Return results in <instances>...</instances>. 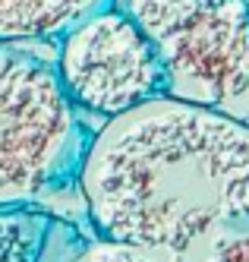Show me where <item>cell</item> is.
<instances>
[{"label": "cell", "instance_id": "obj_2", "mask_svg": "<svg viewBox=\"0 0 249 262\" xmlns=\"http://www.w3.org/2000/svg\"><path fill=\"white\" fill-rule=\"evenodd\" d=\"M155 48L164 95L249 123V0H114Z\"/></svg>", "mask_w": 249, "mask_h": 262}, {"label": "cell", "instance_id": "obj_4", "mask_svg": "<svg viewBox=\"0 0 249 262\" xmlns=\"http://www.w3.org/2000/svg\"><path fill=\"white\" fill-rule=\"evenodd\" d=\"M57 76L76 107L114 117L164 95V70L145 32L120 7H101L63 32Z\"/></svg>", "mask_w": 249, "mask_h": 262}, {"label": "cell", "instance_id": "obj_5", "mask_svg": "<svg viewBox=\"0 0 249 262\" xmlns=\"http://www.w3.org/2000/svg\"><path fill=\"white\" fill-rule=\"evenodd\" d=\"M114 0H0V41L54 38Z\"/></svg>", "mask_w": 249, "mask_h": 262}, {"label": "cell", "instance_id": "obj_6", "mask_svg": "<svg viewBox=\"0 0 249 262\" xmlns=\"http://www.w3.org/2000/svg\"><path fill=\"white\" fill-rule=\"evenodd\" d=\"M48 218L22 205H0V262H38L48 240Z\"/></svg>", "mask_w": 249, "mask_h": 262}, {"label": "cell", "instance_id": "obj_3", "mask_svg": "<svg viewBox=\"0 0 249 262\" xmlns=\"http://www.w3.org/2000/svg\"><path fill=\"white\" fill-rule=\"evenodd\" d=\"M79 161L82 129L57 67L0 41V205L57 190Z\"/></svg>", "mask_w": 249, "mask_h": 262}, {"label": "cell", "instance_id": "obj_1", "mask_svg": "<svg viewBox=\"0 0 249 262\" xmlns=\"http://www.w3.org/2000/svg\"><path fill=\"white\" fill-rule=\"evenodd\" d=\"M79 186L101 237L196 253L249 224V123L155 95L107 117L82 152Z\"/></svg>", "mask_w": 249, "mask_h": 262}, {"label": "cell", "instance_id": "obj_8", "mask_svg": "<svg viewBox=\"0 0 249 262\" xmlns=\"http://www.w3.org/2000/svg\"><path fill=\"white\" fill-rule=\"evenodd\" d=\"M193 256L196 262H249V224L218 231Z\"/></svg>", "mask_w": 249, "mask_h": 262}, {"label": "cell", "instance_id": "obj_7", "mask_svg": "<svg viewBox=\"0 0 249 262\" xmlns=\"http://www.w3.org/2000/svg\"><path fill=\"white\" fill-rule=\"evenodd\" d=\"M73 262H196L193 253H177V250H161V247H142V243H126V240H98L88 250H82Z\"/></svg>", "mask_w": 249, "mask_h": 262}]
</instances>
